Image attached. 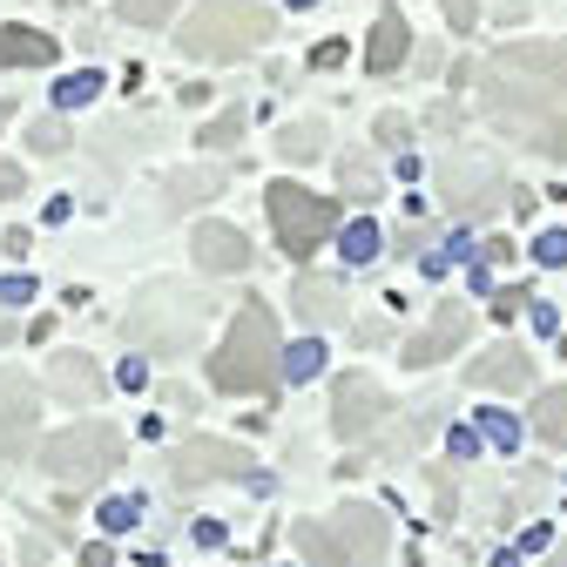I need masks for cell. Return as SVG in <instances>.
I'll list each match as a JSON object with an SVG mask.
<instances>
[{
	"mask_svg": "<svg viewBox=\"0 0 567 567\" xmlns=\"http://www.w3.org/2000/svg\"><path fill=\"white\" fill-rule=\"evenodd\" d=\"M480 115L507 142L567 163V41H507L480 61Z\"/></svg>",
	"mask_w": 567,
	"mask_h": 567,
	"instance_id": "obj_1",
	"label": "cell"
},
{
	"mask_svg": "<svg viewBox=\"0 0 567 567\" xmlns=\"http://www.w3.org/2000/svg\"><path fill=\"white\" fill-rule=\"evenodd\" d=\"M270 34H277V14L264 8V0H203V8L183 21L176 48H183L189 61H244V54H257Z\"/></svg>",
	"mask_w": 567,
	"mask_h": 567,
	"instance_id": "obj_2",
	"label": "cell"
},
{
	"mask_svg": "<svg viewBox=\"0 0 567 567\" xmlns=\"http://www.w3.org/2000/svg\"><path fill=\"white\" fill-rule=\"evenodd\" d=\"M277 359H284V344H277V318L270 305H244L230 318V338L217 344V359H209V379H217V392H270L277 385Z\"/></svg>",
	"mask_w": 567,
	"mask_h": 567,
	"instance_id": "obj_3",
	"label": "cell"
},
{
	"mask_svg": "<svg viewBox=\"0 0 567 567\" xmlns=\"http://www.w3.org/2000/svg\"><path fill=\"white\" fill-rule=\"evenodd\" d=\"M291 540L311 567H385V514L359 501H344L331 520H298Z\"/></svg>",
	"mask_w": 567,
	"mask_h": 567,
	"instance_id": "obj_4",
	"label": "cell"
},
{
	"mask_svg": "<svg viewBox=\"0 0 567 567\" xmlns=\"http://www.w3.org/2000/svg\"><path fill=\"white\" fill-rule=\"evenodd\" d=\"M115 466H122V433L109 419H82V425H68V433L41 440V473H54L61 486H95Z\"/></svg>",
	"mask_w": 567,
	"mask_h": 567,
	"instance_id": "obj_5",
	"label": "cell"
},
{
	"mask_svg": "<svg viewBox=\"0 0 567 567\" xmlns=\"http://www.w3.org/2000/svg\"><path fill=\"white\" fill-rule=\"evenodd\" d=\"M264 203H270V224H277V250L298 257V264L338 230V203L318 196V189H305V183H270Z\"/></svg>",
	"mask_w": 567,
	"mask_h": 567,
	"instance_id": "obj_6",
	"label": "cell"
},
{
	"mask_svg": "<svg viewBox=\"0 0 567 567\" xmlns=\"http://www.w3.org/2000/svg\"><path fill=\"white\" fill-rule=\"evenodd\" d=\"M440 196H446V209H453L460 224H486L514 189H507V176H501V163H493V156L453 150V156L440 163Z\"/></svg>",
	"mask_w": 567,
	"mask_h": 567,
	"instance_id": "obj_7",
	"label": "cell"
},
{
	"mask_svg": "<svg viewBox=\"0 0 567 567\" xmlns=\"http://www.w3.org/2000/svg\"><path fill=\"white\" fill-rule=\"evenodd\" d=\"M203 480H250V486H264V480L250 473V453H237V446H224V440H183V446H176V486L189 493V486H203Z\"/></svg>",
	"mask_w": 567,
	"mask_h": 567,
	"instance_id": "obj_8",
	"label": "cell"
},
{
	"mask_svg": "<svg viewBox=\"0 0 567 567\" xmlns=\"http://www.w3.org/2000/svg\"><path fill=\"white\" fill-rule=\"evenodd\" d=\"M379 412H385V399H379V385H372V379H359V372H351V379H338V385H331V425H338L344 440L372 433V425H379Z\"/></svg>",
	"mask_w": 567,
	"mask_h": 567,
	"instance_id": "obj_9",
	"label": "cell"
},
{
	"mask_svg": "<svg viewBox=\"0 0 567 567\" xmlns=\"http://www.w3.org/2000/svg\"><path fill=\"white\" fill-rule=\"evenodd\" d=\"M466 324H473L466 305H440V318L405 344V365H440V359H453V351L466 344Z\"/></svg>",
	"mask_w": 567,
	"mask_h": 567,
	"instance_id": "obj_10",
	"label": "cell"
},
{
	"mask_svg": "<svg viewBox=\"0 0 567 567\" xmlns=\"http://www.w3.org/2000/svg\"><path fill=\"white\" fill-rule=\"evenodd\" d=\"M34 440V385L21 372H0V453H28Z\"/></svg>",
	"mask_w": 567,
	"mask_h": 567,
	"instance_id": "obj_11",
	"label": "cell"
},
{
	"mask_svg": "<svg viewBox=\"0 0 567 567\" xmlns=\"http://www.w3.org/2000/svg\"><path fill=\"white\" fill-rule=\"evenodd\" d=\"M473 385H486V392H527L534 385V359L520 344H493L486 359H473V372H466Z\"/></svg>",
	"mask_w": 567,
	"mask_h": 567,
	"instance_id": "obj_12",
	"label": "cell"
},
{
	"mask_svg": "<svg viewBox=\"0 0 567 567\" xmlns=\"http://www.w3.org/2000/svg\"><path fill=\"white\" fill-rule=\"evenodd\" d=\"M196 264L217 277H237V270H250V237L230 224H196Z\"/></svg>",
	"mask_w": 567,
	"mask_h": 567,
	"instance_id": "obj_13",
	"label": "cell"
},
{
	"mask_svg": "<svg viewBox=\"0 0 567 567\" xmlns=\"http://www.w3.org/2000/svg\"><path fill=\"white\" fill-rule=\"evenodd\" d=\"M405 48H412L405 14H399V8H385V14H379V28H372V41H365V68H372V75H392V68L405 61Z\"/></svg>",
	"mask_w": 567,
	"mask_h": 567,
	"instance_id": "obj_14",
	"label": "cell"
},
{
	"mask_svg": "<svg viewBox=\"0 0 567 567\" xmlns=\"http://www.w3.org/2000/svg\"><path fill=\"white\" fill-rule=\"evenodd\" d=\"M61 54L54 34H34V28H0V68H48Z\"/></svg>",
	"mask_w": 567,
	"mask_h": 567,
	"instance_id": "obj_15",
	"label": "cell"
},
{
	"mask_svg": "<svg viewBox=\"0 0 567 567\" xmlns=\"http://www.w3.org/2000/svg\"><path fill=\"white\" fill-rule=\"evenodd\" d=\"M291 305H298V318H311V324H338V318H344V291H338V284H324V277H298Z\"/></svg>",
	"mask_w": 567,
	"mask_h": 567,
	"instance_id": "obj_16",
	"label": "cell"
},
{
	"mask_svg": "<svg viewBox=\"0 0 567 567\" xmlns=\"http://www.w3.org/2000/svg\"><path fill=\"white\" fill-rule=\"evenodd\" d=\"M54 392H61L68 405H95V399H102V379H95L89 359H54Z\"/></svg>",
	"mask_w": 567,
	"mask_h": 567,
	"instance_id": "obj_17",
	"label": "cell"
},
{
	"mask_svg": "<svg viewBox=\"0 0 567 567\" xmlns=\"http://www.w3.org/2000/svg\"><path fill=\"white\" fill-rule=\"evenodd\" d=\"M534 433L547 446H567V385H554V392L534 399Z\"/></svg>",
	"mask_w": 567,
	"mask_h": 567,
	"instance_id": "obj_18",
	"label": "cell"
},
{
	"mask_svg": "<svg viewBox=\"0 0 567 567\" xmlns=\"http://www.w3.org/2000/svg\"><path fill=\"white\" fill-rule=\"evenodd\" d=\"M318 150H324V122H291V128L277 135V156L284 163H311Z\"/></svg>",
	"mask_w": 567,
	"mask_h": 567,
	"instance_id": "obj_19",
	"label": "cell"
},
{
	"mask_svg": "<svg viewBox=\"0 0 567 567\" xmlns=\"http://www.w3.org/2000/svg\"><path fill=\"white\" fill-rule=\"evenodd\" d=\"M176 8H183V0H115V14H122L128 28H169Z\"/></svg>",
	"mask_w": 567,
	"mask_h": 567,
	"instance_id": "obj_20",
	"label": "cell"
},
{
	"mask_svg": "<svg viewBox=\"0 0 567 567\" xmlns=\"http://www.w3.org/2000/svg\"><path fill=\"white\" fill-rule=\"evenodd\" d=\"M338 244H344V257H351V264H372L385 237H379V224H372V217H359V224H344V237H338Z\"/></svg>",
	"mask_w": 567,
	"mask_h": 567,
	"instance_id": "obj_21",
	"label": "cell"
},
{
	"mask_svg": "<svg viewBox=\"0 0 567 567\" xmlns=\"http://www.w3.org/2000/svg\"><path fill=\"white\" fill-rule=\"evenodd\" d=\"M277 372H291L298 385H305V379H318V372H324V344H318V338H305L298 351H284V359H277Z\"/></svg>",
	"mask_w": 567,
	"mask_h": 567,
	"instance_id": "obj_22",
	"label": "cell"
},
{
	"mask_svg": "<svg viewBox=\"0 0 567 567\" xmlns=\"http://www.w3.org/2000/svg\"><path fill=\"white\" fill-rule=\"evenodd\" d=\"M102 95V75H95V68H82V75H61L54 82V102L61 109H82V102H95Z\"/></svg>",
	"mask_w": 567,
	"mask_h": 567,
	"instance_id": "obj_23",
	"label": "cell"
},
{
	"mask_svg": "<svg viewBox=\"0 0 567 567\" xmlns=\"http://www.w3.org/2000/svg\"><path fill=\"white\" fill-rule=\"evenodd\" d=\"M244 122H250V115H244V109H224V115H217V122H209V128H203V135H196V142H209V150H230V142H237V135H244Z\"/></svg>",
	"mask_w": 567,
	"mask_h": 567,
	"instance_id": "obj_24",
	"label": "cell"
},
{
	"mask_svg": "<svg viewBox=\"0 0 567 567\" xmlns=\"http://www.w3.org/2000/svg\"><path fill=\"white\" fill-rule=\"evenodd\" d=\"M102 527H109V534L142 527V501H102Z\"/></svg>",
	"mask_w": 567,
	"mask_h": 567,
	"instance_id": "obj_25",
	"label": "cell"
},
{
	"mask_svg": "<svg viewBox=\"0 0 567 567\" xmlns=\"http://www.w3.org/2000/svg\"><path fill=\"white\" fill-rule=\"evenodd\" d=\"M486 440L507 446V453H520V425H514V412H486Z\"/></svg>",
	"mask_w": 567,
	"mask_h": 567,
	"instance_id": "obj_26",
	"label": "cell"
},
{
	"mask_svg": "<svg viewBox=\"0 0 567 567\" xmlns=\"http://www.w3.org/2000/svg\"><path fill=\"white\" fill-rule=\"evenodd\" d=\"M34 150H41V156H61V150H68V122H54V115H48V122L34 128Z\"/></svg>",
	"mask_w": 567,
	"mask_h": 567,
	"instance_id": "obj_27",
	"label": "cell"
},
{
	"mask_svg": "<svg viewBox=\"0 0 567 567\" xmlns=\"http://www.w3.org/2000/svg\"><path fill=\"white\" fill-rule=\"evenodd\" d=\"M534 257H540V264H567V230H547V237L534 244Z\"/></svg>",
	"mask_w": 567,
	"mask_h": 567,
	"instance_id": "obj_28",
	"label": "cell"
},
{
	"mask_svg": "<svg viewBox=\"0 0 567 567\" xmlns=\"http://www.w3.org/2000/svg\"><path fill=\"white\" fill-rule=\"evenodd\" d=\"M446 453H453V460H473V453H480V433H466V425H453V433H446Z\"/></svg>",
	"mask_w": 567,
	"mask_h": 567,
	"instance_id": "obj_29",
	"label": "cell"
},
{
	"mask_svg": "<svg viewBox=\"0 0 567 567\" xmlns=\"http://www.w3.org/2000/svg\"><path fill=\"white\" fill-rule=\"evenodd\" d=\"M440 8H446V21H453L460 34H466V28L480 21V8H473V0H440Z\"/></svg>",
	"mask_w": 567,
	"mask_h": 567,
	"instance_id": "obj_30",
	"label": "cell"
},
{
	"mask_svg": "<svg viewBox=\"0 0 567 567\" xmlns=\"http://www.w3.org/2000/svg\"><path fill=\"white\" fill-rule=\"evenodd\" d=\"M344 183L359 189V196H372V189H379V169H365V163H344Z\"/></svg>",
	"mask_w": 567,
	"mask_h": 567,
	"instance_id": "obj_31",
	"label": "cell"
},
{
	"mask_svg": "<svg viewBox=\"0 0 567 567\" xmlns=\"http://www.w3.org/2000/svg\"><path fill=\"white\" fill-rule=\"evenodd\" d=\"M520 305H534L527 291H493V318H520Z\"/></svg>",
	"mask_w": 567,
	"mask_h": 567,
	"instance_id": "obj_32",
	"label": "cell"
},
{
	"mask_svg": "<svg viewBox=\"0 0 567 567\" xmlns=\"http://www.w3.org/2000/svg\"><path fill=\"white\" fill-rule=\"evenodd\" d=\"M0 298H8V305H34V277H8V284H0Z\"/></svg>",
	"mask_w": 567,
	"mask_h": 567,
	"instance_id": "obj_33",
	"label": "cell"
},
{
	"mask_svg": "<svg viewBox=\"0 0 567 567\" xmlns=\"http://www.w3.org/2000/svg\"><path fill=\"white\" fill-rule=\"evenodd\" d=\"M405 135H412L405 115H379V142H405Z\"/></svg>",
	"mask_w": 567,
	"mask_h": 567,
	"instance_id": "obj_34",
	"label": "cell"
},
{
	"mask_svg": "<svg viewBox=\"0 0 567 567\" xmlns=\"http://www.w3.org/2000/svg\"><path fill=\"white\" fill-rule=\"evenodd\" d=\"M344 61V41H324V48H311V68H338Z\"/></svg>",
	"mask_w": 567,
	"mask_h": 567,
	"instance_id": "obj_35",
	"label": "cell"
},
{
	"mask_svg": "<svg viewBox=\"0 0 567 567\" xmlns=\"http://www.w3.org/2000/svg\"><path fill=\"white\" fill-rule=\"evenodd\" d=\"M122 385H128V392H142V385H150V365L128 359V365H122Z\"/></svg>",
	"mask_w": 567,
	"mask_h": 567,
	"instance_id": "obj_36",
	"label": "cell"
},
{
	"mask_svg": "<svg viewBox=\"0 0 567 567\" xmlns=\"http://www.w3.org/2000/svg\"><path fill=\"white\" fill-rule=\"evenodd\" d=\"M0 196H21V169L14 163H0Z\"/></svg>",
	"mask_w": 567,
	"mask_h": 567,
	"instance_id": "obj_37",
	"label": "cell"
},
{
	"mask_svg": "<svg viewBox=\"0 0 567 567\" xmlns=\"http://www.w3.org/2000/svg\"><path fill=\"white\" fill-rule=\"evenodd\" d=\"M8 338H14V324H8V318H0V344H8Z\"/></svg>",
	"mask_w": 567,
	"mask_h": 567,
	"instance_id": "obj_38",
	"label": "cell"
},
{
	"mask_svg": "<svg viewBox=\"0 0 567 567\" xmlns=\"http://www.w3.org/2000/svg\"><path fill=\"white\" fill-rule=\"evenodd\" d=\"M554 567H567V547H560V554H554Z\"/></svg>",
	"mask_w": 567,
	"mask_h": 567,
	"instance_id": "obj_39",
	"label": "cell"
},
{
	"mask_svg": "<svg viewBox=\"0 0 567 567\" xmlns=\"http://www.w3.org/2000/svg\"><path fill=\"white\" fill-rule=\"evenodd\" d=\"M560 351H567V338H560Z\"/></svg>",
	"mask_w": 567,
	"mask_h": 567,
	"instance_id": "obj_40",
	"label": "cell"
}]
</instances>
